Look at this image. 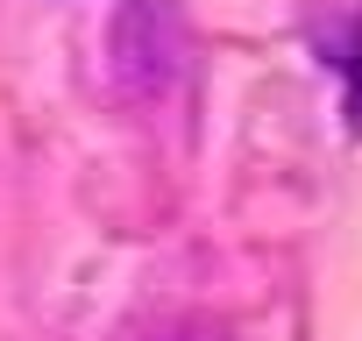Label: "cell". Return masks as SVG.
I'll list each match as a JSON object with an SVG mask.
<instances>
[{
  "label": "cell",
  "mask_w": 362,
  "mask_h": 341,
  "mask_svg": "<svg viewBox=\"0 0 362 341\" xmlns=\"http://www.w3.org/2000/svg\"><path fill=\"white\" fill-rule=\"evenodd\" d=\"M185 64V0H121L114 79L128 100H163Z\"/></svg>",
  "instance_id": "1"
},
{
  "label": "cell",
  "mask_w": 362,
  "mask_h": 341,
  "mask_svg": "<svg viewBox=\"0 0 362 341\" xmlns=\"http://www.w3.org/2000/svg\"><path fill=\"white\" fill-rule=\"evenodd\" d=\"M156 341H228L214 320H199V313H185V320H170V327H156Z\"/></svg>",
  "instance_id": "2"
}]
</instances>
